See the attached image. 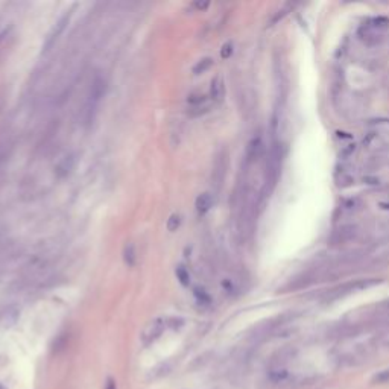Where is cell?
Segmentation results:
<instances>
[{"mask_svg":"<svg viewBox=\"0 0 389 389\" xmlns=\"http://www.w3.org/2000/svg\"><path fill=\"white\" fill-rule=\"evenodd\" d=\"M168 322L163 320V318H157V320L151 321L145 330L141 332V342H143L145 347L151 345L152 342H155V340L161 336V333L164 332V328H166Z\"/></svg>","mask_w":389,"mask_h":389,"instance_id":"cell-3","label":"cell"},{"mask_svg":"<svg viewBox=\"0 0 389 389\" xmlns=\"http://www.w3.org/2000/svg\"><path fill=\"white\" fill-rule=\"evenodd\" d=\"M195 297L201 304H210V297L204 289H195Z\"/></svg>","mask_w":389,"mask_h":389,"instance_id":"cell-16","label":"cell"},{"mask_svg":"<svg viewBox=\"0 0 389 389\" xmlns=\"http://www.w3.org/2000/svg\"><path fill=\"white\" fill-rule=\"evenodd\" d=\"M281 160H283L281 151H280L278 146H275L272 151H271V155H269L268 163H266V184H265V192L266 193L272 192V188L275 187V184L278 181Z\"/></svg>","mask_w":389,"mask_h":389,"instance_id":"cell-2","label":"cell"},{"mask_svg":"<svg viewBox=\"0 0 389 389\" xmlns=\"http://www.w3.org/2000/svg\"><path fill=\"white\" fill-rule=\"evenodd\" d=\"M372 385H385V383H389V368L388 370H383L380 372H377L372 380H371Z\"/></svg>","mask_w":389,"mask_h":389,"instance_id":"cell-13","label":"cell"},{"mask_svg":"<svg viewBox=\"0 0 389 389\" xmlns=\"http://www.w3.org/2000/svg\"><path fill=\"white\" fill-rule=\"evenodd\" d=\"M211 207H213V198L210 193H203L196 198V210L199 215H205Z\"/></svg>","mask_w":389,"mask_h":389,"instance_id":"cell-8","label":"cell"},{"mask_svg":"<svg viewBox=\"0 0 389 389\" xmlns=\"http://www.w3.org/2000/svg\"><path fill=\"white\" fill-rule=\"evenodd\" d=\"M135 248L133 243H126L123 248V260L128 266H134L135 265Z\"/></svg>","mask_w":389,"mask_h":389,"instance_id":"cell-10","label":"cell"},{"mask_svg":"<svg viewBox=\"0 0 389 389\" xmlns=\"http://www.w3.org/2000/svg\"><path fill=\"white\" fill-rule=\"evenodd\" d=\"M211 66H213V60H211V58H203V60H201V61H198L196 66L193 67V73H195V75L205 73Z\"/></svg>","mask_w":389,"mask_h":389,"instance_id":"cell-11","label":"cell"},{"mask_svg":"<svg viewBox=\"0 0 389 389\" xmlns=\"http://www.w3.org/2000/svg\"><path fill=\"white\" fill-rule=\"evenodd\" d=\"M6 34H8V31H3L2 34H0V41H2V40H3V37H5V35H6Z\"/></svg>","mask_w":389,"mask_h":389,"instance_id":"cell-21","label":"cell"},{"mask_svg":"<svg viewBox=\"0 0 389 389\" xmlns=\"http://www.w3.org/2000/svg\"><path fill=\"white\" fill-rule=\"evenodd\" d=\"M195 6H196L198 9H205V8L208 6V3H195Z\"/></svg>","mask_w":389,"mask_h":389,"instance_id":"cell-20","label":"cell"},{"mask_svg":"<svg viewBox=\"0 0 389 389\" xmlns=\"http://www.w3.org/2000/svg\"><path fill=\"white\" fill-rule=\"evenodd\" d=\"M292 6H293V5H286L285 8H281L280 11H277V14H275L272 18H271V21H269V25H268V26H272V25H275L277 21H280V20H281L283 17H285V16L289 13V11L292 9Z\"/></svg>","mask_w":389,"mask_h":389,"instance_id":"cell-14","label":"cell"},{"mask_svg":"<svg viewBox=\"0 0 389 389\" xmlns=\"http://www.w3.org/2000/svg\"><path fill=\"white\" fill-rule=\"evenodd\" d=\"M223 94H225V87H223V81L222 78H215L211 81V87H210V96L215 102H220L223 99Z\"/></svg>","mask_w":389,"mask_h":389,"instance_id":"cell-7","label":"cell"},{"mask_svg":"<svg viewBox=\"0 0 389 389\" xmlns=\"http://www.w3.org/2000/svg\"><path fill=\"white\" fill-rule=\"evenodd\" d=\"M103 93H105V81L101 76H96L93 81V84H91L87 105H85V122L87 123L93 122L94 114H96L99 103L103 98Z\"/></svg>","mask_w":389,"mask_h":389,"instance_id":"cell-1","label":"cell"},{"mask_svg":"<svg viewBox=\"0 0 389 389\" xmlns=\"http://www.w3.org/2000/svg\"><path fill=\"white\" fill-rule=\"evenodd\" d=\"M188 102L190 103H193V105H201V103H204L205 102V96H199V94H192L190 98H188Z\"/></svg>","mask_w":389,"mask_h":389,"instance_id":"cell-18","label":"cell"},{"mask_svg":"<svg viewBox=\"0 0 389 389\" xmlns=\"http://www.w3.org/2000/svg\"><path fill=\"white\" fill-rule=\"evenodd\" d=\"M0 389H6V388H5V386H3L2 383H0Z\"/></svg>","mask_w":389,"mask_h":389,"instance_id":"cell-22","label":"cell"},{"mask_svg":"<svg viewBox=\"0 0 389 389\" xmlns=\"http://www.w3.org/2000/svg\"><path fill=\"white\" fill-rule=\"evenodd\" d=\"M175 275H176V278L180 280V283H181L183 286H188V283H190V275H188V271L184 266H178V268H176Z\"/></svg>","mask_w":389,"mask_h":389,"instance_id":"cell-12","label":"cell"},{"mask_svg":"<svg viewBox=\"0 0 389 389\" xmlns=\"http://www.w3.org/2000/svg\"><path fill=\"white\" fill-rule=\"evenodd\" d=\"M105 389H117L116 388V380L113 379V377H110V379L107 380V386H105Z\"/></svg>","mask_w":389,"mask_h":389,"instance_id":"cell-19","label":"cell"},{"mask_svg":"<svg viewBox=\"0 0 389 389\" xmlns=\"http://www.w3.org/2000/svg\"><path fill=\"white\" fill-rule=\"evenodd\" d=\"M388 305H389V301H388Z\"/></svg>","mask_w":389,"mask_h":389,"instance_id":"cell-23","label":"cell"},{"mask_svg":"<svg viewBox=\"0 0 389 389\" xmlns=\"http://www.w3.org/2000/svg\"><path fill=\"white\" fill-rule=\"evenodd\" d=\"M263 152V143L260 138H253L248 145V152H246V155H248V160H257L258 157L262 155Z\"/></svg>","mask_w":389,"mask_h":389,"instance_id":"cell-9","label":"cell"},{"mask_svg":"<svg viewBox=\"0 0 389 389\" xmlns=\"http://www.w3.org/2000/svg\"><path fill=\"white\" fill-rule=\"evenodd\" d=\"M68 20H70V14H64V16L61 17V20L56 23L55 28H53V31L49 34V37H47V40H46V44H44L46 49H51V47L55 44V41L58 40V37H60V35L63 34V31H64L66 25L68 23Z\"/></svg>","mask_w":389,"mask_h":389,"instance_id":"cell-6","label":"cell"},{"mask_svg":"<svg viewBox=\"0 0 389 389\" xmlns=\"http://www.w3.org/2000/svg\"><path fill=\"white\" fill-rule=\"evenodd\" d=\"M181 223V218L178 215H172L168 220V230L169 231H176Z\"/></svg>","mask_w":389,"mask_h":389,"instance_id":"cell-15","label":"cell"},{"mask_svg":"<svg viewBox=\"0 0 389 389\" xmlns=\"http://www.w3.org/2000/svg\"><path fill=\"white\" fill-rule=\"evenodd\" d=\"M357 230L356 227L353 225H345L342 228H339L338 231H335V234L332 236V243L333 245H340V243H347L350 240H353L356 237Z\"/></svg>","mask_w":389,"mask_h":389,"instance_id":"cell-5","label":"cell"},{"mask_svg":"<svg viewBox=\"0 0 389 389\" xmlns=\"http://www.w3.org/2000/svg\"><path fill=\"white\" fill-rule=\"evenodd\" d=\"M231 53H233V43L228 41V43H225V44L222 46V49H220V56L223 58V60H227V58L231 56Z\"/></svg>","mask_w":389,"mask_h":389,"instance_id":"cell-17","label":"cell"},{"mask_svg":"<svg viewBox=\"0 0 389 389\" xmlns=\"http://www.w3.org/2000/svg\"><path fill=\"white\" fill-rule=\"evenodd\" d=\"M379 283H380V280H375V278H371V280H356V281L347 283V285H344V286H340V288L332 290V295H333V298H338V297L345 295V293H350V292L360 290V289H367L370 286L379 285Z\"/></svg>","mask_w":389,"mask_h":389,"instance_id":"cell-4","label":"cell"}]
</instances>
